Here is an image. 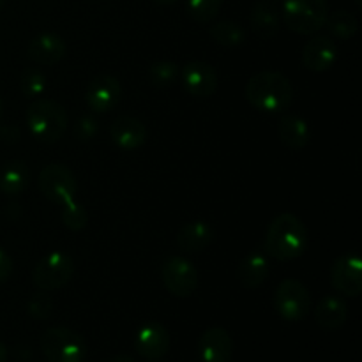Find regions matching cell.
<instances>
[{"label": "cell", "instance_id": "30", "mask_svg": "<svg viewBox=\"0 0 362 362\" xmlns=\"http://www.w3.org/2000/svg\"><path fill=\"white\" fill-rule=\"evenodd\" d=\"M53 311V300L52 297L46 296L41 290V293H35L28 303V315L37 320H46Z\"/></svg>", "mask_w": 362, "mask_h": 362}, {"label": "cell", "instance_id": "13", "mask_svg": "<svg viewBox=\"0 0 362 362\" xmlns=\"http://www.w3.org/2000/svg\"><path fill=\"white\" fill-rule=\"evenodd\" d=\"M138 356L144 359L158 362L168 354L170 334L166 327L159 322H145L134 338Z\"/></svg>", "mask_w": 362, "mask_h": 362}, {"label": "cell", "instance_id": "18", "mask_svg": "<svg viewBox=\"0 0 362 362\" xmlns=\"http://www.w3.org/2000/svg\"><path fill=\"white\" fill-rule=\"evenodd\" d=\"M250 23L255 34L262 39H271L278 34L281 14L271 0H260L253 6L250 14Z\"/></svg>", "mask_w": 362, "mask_h": 362}, {"label": "cell", "instance_id": "37", "mask_svg": "<svg viewBox=\"0 0 362 362\" xmlns=\"http://www.w3.org/2000/svg\"><path fill=\"white\" fill-rule=\"evenodd\" d=\"M2 113H4V105H2V99H0V120H2Z\"/></svg>", "mask_w": 362, "mask_h": 362}, {"label": "cell", "instance_id": "25", "mask_svg": "<svg viewBox=\"0 0 362 362\" xmlns=\"http://www.w3.org/2000/svg\"><path fill=\"white\" fill-rule=\"evenodd\" d=\"M209 34H211V37L218 45L225 46V48H235V46H240L246 41V32H244V28L239 23L230 20H223L214 23L209 28Z\"/></svg>", "mask_w": 362, "mask_h": 362}, {"label": "cell", "instance_id": "24", "mask_svg": "<svg viewBox=\"0 0 362 362\" xmlns=\"http://www.w3.org/2000/svg\"><path fill=\"white\" fill-rule=\"evenodd\" d=\"M325 27H327L329 34L334 35L336 39L346 41V39H352L357 34V30H359V21H357V18L352 13H349L345 9H339L329 14L327 21H325Z\"/></svg>", "mask_w": 362, "mask_h": 362}, {"label": "cell", "instance_id": "20", "mask_svg": "<svg viewBox=\"0 0 362 362\" xmlns=\"http://www.w3.org/2000/svg\"><path fill=\"white\" fill-rule=\"evenodd\" d=\"M278 136L286 148L300 151L310 144L311 131L303 117L285 115L278 124Z\"/></svg>", "mask_w": 362, "mask_h": 362}, {"label": "cell", "instance_id": "9", "mask_svg": "<svg viewBox=\"0 0 362 362\" xmlns=\"http://www.w3.org/2000/svg\"><path fill=\"white\" fill-rule=\"evenodd\" d=\"M163 285L172 296L186 299L198 288V272L189 260L179 255H172L163 262L161 267Z\"/></svg>", "mask_w": 362, "mask_h": 362}, {"label": "cell", "instance_id": "3", "mask_svg": "<svg viewBox=\"0 0 362 362\" xmlns=\"http://www.w3.org/2000/svg\"><path fill=\"white\" fill-rule=\"evenodd\" d=\"M28 131L42 144H55L67 129V113L60 103L53 99H37L25 113Z\"/></svg>", "mask_w": 362, "mask_h": 362}, {"label": "cell", "instance_id": "36", "mask_svg": "<svg viewBox=\"0 0 362 362\" xmlns=\"http://www.w3.org/2000/svg\"><path fill=\"white\" fill-rule=\"evenodd\" d=\"M156 4H161V6H172V4L179 2V0H152Z\"/></svg>", "mask_w": 362, "mask_h": 362}, {"label": "cell", "instance_id": "2", "mask_svg": "<svg viewBox=\"0 0 362 362\" xmlns=\"http://www.w3.org/2000/svg\"><path fill=\"white\" fill-rule=\"evenodd\" d=\"M246 99L258 112H285L293 101L292 81L278 71H262L247 81Z\"/></svg>", "mask_w": 362, "mask_h": 362}, {"label": "cell", "instance_id": "38", "mask_svg": "<svg viewBox=\"0 0 362 362\" xmlns=\"http://www.w3.org/2000/svg\"><path fill=\"white\" fill-rule=\"evenodd\" d=\"M4 4H6V0H0V9H2V7H4Z\"/></svg>", "mask_w": 362, "mask_h": 362}, {"label": "cell", "instance_id": "19", "mask_svg": "<svg viewBox=\"0 0 362 362\" xmlns=\"http://www.w3.org/2000/svg\"><path fill=\"white\" fill-rule=\"evenodd\" d=\"M214 239V230L205 221L186 223L177 233V246L184 253H200Z\"/></svg>", "mask_w": 362, "mask_h": 362}, {"label": "cell", "instance_id": "21", "mask_svg": "<svg viewBox=\"0 0 362 362\" xmlns=\"http://www.w3.org/2000/svg\"><path fill=\"white\" fill-rule=\"evenodd\" d=\"M315 318L322 329L336 331V329L345 325L346 318H349V308H346L345 300L339 299V297L325 296L315 310Z\"/></svg>", "mask_w": 362, "mask_h": 362}, {"label": "cell", "instance_id": "35", "mask_svg": "<svg viewBox=\"0 0 362 362\" xmlns=\"http://www.w3.org/2000/svg\"><path fill=\"white\" fill-rule=\"evenodd\" d=\"M0 362H7V349L2 341H0Z\"/></svg>", "mask_w": 362, "mask_h": 362}, {"label": "cell", "instance_id": "10", "mask_svg": "<svg viewBox=\"0 0 362 362\" xmlns=\"http://www.w3.org/2000/svg\"><path fill=\"white\" fill-rule=\"evenodd\" d=\"M331 283L336 292L346 297H359L362 292V260L357 253L339 257L332 264Z\"/></svg>", "mask_w": 362, "mask_h": 362}, {"label": "cell", "instance_id": "1", "mask_svg": "<svg viewBox=\"0 0 362 362\" xmlns=\"http://www.w3.org/2000/svg\"><path fill=\"white\" fill-rule=\"evenodd\" d=\"M308 247V228L296 214H279L272 219L264 239L265 255L279 262L299 258Z\"/></svg>", "mask_w": 362, "mask_h": 362}, {"label": "cell", "instance_id": "22", "mask_svg": "<svg viewBox=\"0 0 362 362\" xmlns=\"http://www.w3.org/2000/svg\"><path fill=\"white\" fill-rule=\"evenodd\" d=\"M269 278V258L265 253L253 251L239 265V279L244 288H258Z\"/></svg>", "mask_w": 362, "mask_h": 362}, {"label": "cell", "instance_id": "5", "mask_svg": "<svg viewBox=\"0 0 362 362\" xmlns=\"http://www.w3.org/2000/svg\"><path fill=\"white\" fill-rule=\"evenodd\" d=\"M42 356L48 362H83L87 343L76 331L67 327H52L41 338Z\"/></svg>", "mask_w": 362, "mask_h": 362}, {"label": "cell", "instance_id": "29", "mask_svg": "<svg viewBox=\"0 0 362 362\" xmlns=\"http://www.w3.org/2000/svg\"><path fill=\"white\" fill-rule=\"evenodd\" d=\"M62 221L71 232H80V230H83L88 223L87 209L81 204H76L74 200L62 205Z\"/></svg>", "mask_w": 362, "mask_h": 362}, {"label": "cell", "instance_id": "17", "mask_svg": "<svg viewBox=\"0 0 362 362\" xmlns=\"http://www.w3.org/2000/svg\"><path fill=\"white\" fill-rule=\"evenodd\" d=\"M27 53L28 59L37 66H53L66 57L67 45L59 34L45 32V34L32 39Z\"/></svg>", "mask_w": 362, "mask_h": 362}, {"label": "cell", "instance_id": "8", "mask_svg": "<svg viewBox=\"0 0 362 362\" xmlns=\"http://www.w3.org/2000/svg\"><path fill=\"white\" fill-rule=\"evenodd\" d=\"M274 308L286 322H300L311 308V297L306 286L297 279H285L274 293Z\"/></svg>", "mask_w": 362, "mask_h": 362}, {"label": "cell", "instance_id": "23", "mask_svg": "<svg viewBox=\"0 0 362 362\" xmlns=\"http://www.w3.org/2000/svg\"><path fill=\"white\" fill-rule=\"evenodd\" d=\"M30 182V172L23 161H11L0 172V191L7 197L23 193Z\"/></svg>", "mask_w": 362, "mask_h": 362}, {"label": "cell", "instance_id": "26", "mask_svg": "<svg viewBox=\"0 0 362 362\" xmlns=\"http://www.w3.org/2000/svg\"><path fill=\"white\" fill-rule=\"evenodd\" d=\"M148 78H151V83L154 87H172L180 78V67L175 62H172V60H159V62H154L151 66Z\"/></svg>", "mask_w": 362, "mask_h": 362}, {"label": "cell", "instance_id": "31", "mask_svg": "<svg viewBox=\"0 0 362 362\" xmlns=\"http://www.w3.org/2000/svg\"><path fill=\"white\" fill-rule=\"evenodd\" d=\"M99 131V122L94 115H83L76 120L74 124V138L80 141H88L98 134Z\"/></svg>", "mask_w": 362, "mask_h": 362}, {"label": "cell", "instance_id": "28", "mask_svg": "<svg viewBox=\"0 0 362 362\" xmlns=\"http://www.w3.org/2000/svg\"><path fill=\"white\" fill-rule=\"evenodd\" d=\"M221 4L223 0H187V11L197 23L205 25L218 16Z\"/></svg>", "mask_w": 362, "mask_h": 362}, {"label": "cell", "instance_id": "4", "mask_svg": "<svg viewBox=\"0 0 362 362\" xmlns=\"http://www.w3.org/2000/svg\"><path fill=\"white\" fill-rule=\"evenodd\" d=\"M329 7L325 0H285L283 21L292 32L313 35L325 27Z\"/></svg>", "mask_w": 362, "mask_h": 362}, {"label": "cell", "instance_id": "7", "mask_svg": "<svg viewBox=\"0 0 362 362\" xmlns=\"http://www.w3.org/2000/svg\"><path fill=\"white\" fill-rule=\"evenodd\" d=\"M74 274V260L67 253L55 251L39 262L32 272V281L42 292L62 288Z\"/></svg>", "mask_w": 362, "mask_h": 362}, {"label": "cell", "instance_id": "32", "mask_svg": "<svg viewBox=\"0 0 362 362\" xmlns=\"http://www.w3.org/2000/svg\"><path fill=\"white\" fill-rule=\"evenodd\" d=\"M11 272H13V258L6 251L0 250V285L9 279Z\"/></svg>", "mask_w": 362, "mask_h": 362}, {"label": "cell", "instance_id": "16", "mask_svg": "<svg viewBox=\"0 0 362 362\" xmlns=\"http://www.w3.org/2000/svg\"><path fill=\"white\" fill-rule=\"evenodd\" d=\"M198 354L204 362H230L233 356V339L223 327H211L200 336Z\"/></svg>", "mask_w": 362, "mask_h": 362}, {"label": "cell", "instance_id": "15", "mask_svg": "<svg viewBox=\"0 0 362 362\" xmlns=\"http://www.w3.org/2000/svg\"><path fill=\"white\" fill-rule=\"evenodd\" d=\"M338 59V46L327 35H315L303 49V64L313 73H325Z\"/></svg>", "mask_w": 362, "mask_h": 362}, {"label": "cell", "instance_id": "11", "mask_svg": "<svg viewBox=\"0 0 362 362\" xmlns=\"http://www.w3.org/2000/svg\"><path fill=\"white\" fill-rule=\"evenodd\" d=\"M122 98V85L112 74L95 76L85 92V103L94 113H106L115 108Z\"/></svg>", "mask_w": 362, "mask_h": 362}, {"label": "cell", "instance_id": "27", "mask_svg": "<svg viewBox=\"0 0 362 362\" xmlns=\"http://www.w3.org/2000/svg\"><path fill=\"white\" fill-rule=\"evenodd\" d=\"M20 88L23 92V95H27V98L39 99V95L45 94L46 88H48V80H46L41 69H37V67H27L21 73Z\"/></svg>", "mask_w": 362, "mask_h": 362}, {"label": "cell", "instance_id": "33", "mask_svg": "<svg viewBox=\"0 0 362 362\" xmlns=\"http://www.w3.org/2000/svg\"><path fill=\"white\" fill-rule=\"evenodd\" d=\"M0 140L6 144H16L20 141V127L16 126H2L0 127Z\"/></svg>", "mask_w": 362, "mask_h": 362}, {"label": "cell", "instance_id": "12", "mask_svg": "<svg viewBox=\"0 0 362 362\" xmlns=\"http://www.w3.org/2000/svg\"><path fill=\"white\" fill-rule=\"evenodd\" d=\"M180 80L187 94L193 98H211L218 90V73L207 62H189L180 69Z\"/></svg>", "mask_w": 362, "mask_h": 362}, {"label": "cell", "instance_id": "6", "mask_svg": "<svg viewBox=\"0 0 362 362\" xmlns=\"http://www.w3.org/2000/svg\"><path fill=\"white\" fill-rule=\"evenodd\" d=\"M39 191L45 194L46 200L57 205H66L74 200L78 191V182L74 173L67 166L52 163L45 166L37 179Z\"/></svg>", "mask_w": 362, "mask_h": 362}, {"label": "cell", "instance_id": "14", "mask_svg": "<svg viewBox=\"0 0 362 362\" xmlns=\"http://www.w3.org/2000/svg\"><path fill=\"white\" fill-rule=\"evenodd\" d=\"M147 126L136 117L122 115L110 126V138L122 151H136L147 141Z\"/></svg>", "mask_w": 362, "mask_h": 362}, {"label": "cell", "instance_id": "34", "mask_svg": "<svg viewBox=\"0 0 362 362\" xmlns=\"http://www.w3.org/2000/svg\"><path fill=\"white\" fill-rule=\"evenodd\" d=\"M110 362H138L134 359L133 356H129V354H117V356H113Z\"/></svg>", "mask_w": 362, "mask_h": 362}]
</instances>
